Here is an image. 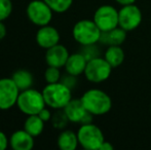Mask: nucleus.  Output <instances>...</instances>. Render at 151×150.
I'll use <instances>...</instances> for the list:
<instances>
[{
    "instance_id": "2",
    "label": "nucleus",
    "mask_w": 151,
    "mask_h": 150,
    "mask_svg": "<svg viewBox=\"0 0 151 150\" xmlns=\"http://www.w3.org/2000/svg\"><path fill=\"white\" fill-rule=\"evenodd\" d=\"M44 101L47 107L55 110H62L72 100V90L62 81L47 83L42 90Z\"/></svg>"
},
{
    "instance_id": "17",
    "label": "nucleus",
    "mask_w": 151,
    "mask_h": 150,
    "mask_svg": "<svg viewBox=\"0 0 151 150\" xmlns=\"http://www.w3.org/2000/svg\"><path fill=\"white\" fill-rule=\"evenodd\" d=\"M127 39V31L119 26L108 32H102L100 42L106 45H122Z\"/></svg>"
},
{
    "instance_id": "1",
    "label": "nucleus",
    "mask_w": 151,
    "mask_h": 150,
    "mask_svg": "<svg viewBox=\"0 0 151 150\" xmlns=\"http://www.w3.org/2000/svg\"><path fill=\"white\" fill-rule=\"evenodd\" d=\"M82 104L88 112L93 116L105 115L112 108V99L100 88H90L80 97Z\"/></svg>"
},
{
    "instance_id": "23",
    "label": "nucleus",
    "mask_w": 151,
    "mask_h": 150,
    "mask_svg": "<svg viewBox=\"0 0 151 150\" xmlns=\"http://www.w3.org/2000/svg\"><path fill=\"white\" fill-rule=\"evenodd\" d=\"M52 126H54V128H64L66 126H67V123L69 122V120H68L67 116H66L65 112H64V110L62 109L61 110H58V112H56L52 115Z\"/></svg>"
},
{
    "instance_id": "9",
    "label": "nucleus",
    "mask_w": 151,
    "mask_h": 150,
    "mask_svg": "<svg viewBox=\"0 0 151 150\" xmlns=\"http://www.w3.org/2000/svg\"><path fill=\"white\" fill-rule=\"evenodd\" d=\"M142 20V11L135 3L123 5L118 10V26L127 32L136 30L141 25Z\"/></svg>"
},
{
    "instance_id": "15",
    "label": "nucleus",
    "mask_w": 151,
    "mask_h": 150,
    "mask_svg": "<svg viewBox=\"0 0 151 150\" xmlns=\"http://www.w3.org/2000/svg\"><path fill=\"white\" fill-rule=\"evenodd\" d=\"M86 64H88L86 57L82 52H75L69 56L64 68L67 74L77 77L84 73Z\"/></svg>"
},
{
    "instance_id": "8",
    "label": "nucleus",
    "mask_w": 151,
    "mask_h": 150,
    "mask_svg": "<svg viewBox=\"0 0 151 150\" xmlns=\"http://www.w3.org/2000/svg\"><path fill=\"white\" fill-rule=\"evenodd\" d=\"M93 20L102 32H108L118 27V10L112 5L104 4L96 9Z\"/></svg>"
},
{
    "instance_id": "14",
    "label": "nucleus",
    "mask_w": 151,
    "mask_h": 150,
    "mask_svg": "<svg viewBox=\"0 0 151 150\" xmlns=\"http://www.w3.org/2000/svg\"><path fill=\"white\" fill-rule=\"evenodd\" d=\"M9 146L14 150H31L34 147V137L24 128L17 130L10 135Z\"/></svg>"
},
{
    "instance_id": "30",
    "label": "nucleus",
    "mask_w": 151,
    "mask_h": 150,
    "mask_svg": "<svg viewBox=\"0 0 151 150\" xmlns=\"http://www.w3.org/2000/svg\"><path fill=\"white\" fill-rule=\"evenodd\" d=\"M137 0H115V2H117L119 5H129V4H134Z\"/></svg>"
},
{
    "instance_id": "4",
    "label": "nucleus",
    "mask_w": 151,
    "mask_h": 150,
    "mask_svg": "<svg viewBox=\"0 0 151 150\" xmlns=\"http://www.w3.org/2000/svg\"><path fill=\"white\" fill-rule=\"evenodd\" d=\"M17 107L25 115H35L46 107L42 92L30 88L22 90L19 95Z\"/></svg>"
},
{
    "instance_id": "27",
    "label": "nucleus",
    "mask_w": 151,
    "mask_h": 150,
    "mask_svg": "<svg viewBox=\"0 0 151 150\" xmlns=\"http://www.w3.org/2000/svg\"><path fill=\"white\" fill-rule=\"evenodd\" d=\"M61 81L63 82V83H65L66 85H68L72 90L76 84V76H72L70 74H67L66 77H64L63 79H61Z\"/></svg>"
},
{
    "instance_id": "11",
    "label": "nucleus",
    "mask_w": 151,
    "mask_h": 150,
    "mask_svg": "<svg viewBox=\"0 0 151 150\" xmlns=\"http://www.w3.org/2000/svg\"><path fill=\"white\" fill-rule=\"evenodd\" d=\"M69 122L73 123H88L93 122V116L86 111L80 99H72L63 109Z\"/></svg>"
},
{
    "instance_id": "28",
    "label": "nucleus",
    "mask_w": 151,
    "mask_h": 150,
    "mask_svg": "<svg viewBox=\"0 0 151 150\" xmlns=\"http://www.w3.org/2000/svg\"><path fill=\"white\" fill-rule=\"evenodd\" d=\"M6 33H7V30H6L5 25H4L3 22L0 21V40H2L6 36Z\"/></svg>"
},
{
    "instance_id": "29",
    "label": "nucleus",
    "mask_w": 151,
    "mask_h": 150,
    "mask_svg": "<svg viewBox=\"0 0 151 150\" xmlns=\"http://www.w3.org/2000/svg\"><path fill=\"white\" fill-rule=\"evenodd\" d=\"M114 146L111 144L110 142H108V141H104V143L102 144L101 148H100V150H113Z\"/></svg>"
},
{
    "instance_id": "20",
    "label": "nucleus",
    "mask_w": 151,
    "mask_h": 150,
    "mask_svg": "<svg viewBox=\"0 0 151 150\" xmlns=\"http://www.w3.org/2000/svg\"><path fill=\"white\" fill-rule=\"evenodd\" d=\"M12 78L14 79V81L16 82V84L18 85V88H20L21 92L32 88L33 82H34L33 74H32L30 71L25 70V69L17 70L16 72L12 73Z\"/></svg>"
},
{
    "instance_id": "10",
    "label": "nucleus",
    "mask_w": 151,
    "mask_h": 150,
    "mask_svg": "<svg viewBox=\"0 0 151 150\" xmlns=\"http://www.w3.org/2000/svg\"><path fill=\"white\" fill-rule=\"evenodd\" d=\"M21 90L12 77L0 78V110L6 111L17 106Z\"/></svg>"
},
{
    "instance_id": "13",
    "label": "nucleus",
    "mask_w": 151,
    "mask_h": 150,
    "mask_svg": "<svg viewBox=\"0 0 151 150\" xmlns=\"http://www.w3.org/2000/svg\"><path fill=\"white\" fill-rule=\"evenodd\" d=\"M70 54L68 48L63 44L58 43L57 45L46 50L45 52V62L47 66L63 68L69 58Z\"/></svg>"
},
{
    "instance_id": "22",
    "label": "nucleus",
    "mask_w": 151,
    "mask_h": 150,
    "mask_svg": "<svg viewBox=\"0 0 151 150\" xmlns=\"http://www.w3.org/2000/svg\"><path fill=\"white\" fill-rule=\"evenodd\" d=\"M44 80L46 83H56V82L61 81L62 74L60 68L57 67L48 66L44 71Z\"/></svg>"
},
{
    "instance_id": "6",
    "label": "nucleus",
    "mask_w": 151,
    "mask_h": 150,
    "mask_svg": "<svg viewBox=\"0 0 151 150\" xmlns=\"http://www.w3.org/2000/svg\"><path fill=\"white\" fill-rule=\"evenodd\" d=\"M112 66L102 57H95L88 61L84 76L90 82L93 83H101L110 77L112 73Z\"/></svg>"
},
{
    "instance_id": "16",
    "label": "nucleus",
    "mask_w": 151,
    "mask_h": 150,
    "mask_svg": "<svg viewBox=\"0 0 151 150\" xmlns=\"http://www.w3.org/2000/svg\"><path fill=\"white\" fill-rule=\"evenodd\" d=\"M57 145L61 150H75L79 145L77 133L72 130H63L57 138Z\"/></svg>"
},
{
    "instance_id": "5",
    "label": "nucleus",
    "mask_w": 151,
    "mask_h": 150,
    "mask_svg": "<svg viewBox=\"0 0 151 150\" xmlns=\"http://www.w3.org/2000/svg\"><path fill=\"white\" fill-rule=\"evenodd\" d=\"M77 137L79 145L86 150H100L105 141L103 131L93 122L80 124Z\"/></svg>"
},
{
    "instance_id": "12",
    "label": "nucleus",
    "mask_w": 151,
    "mask_h": 150,
    "mask_svg": "<svg viewBox=\"0 0 151 150\" xmlns=\"http://www.w3.org/2000/svg\"><path fill=\"white\" fill-rule=\"evenodd\" d=\"M35 40L38 46L44 50H48L60 43L61 35L56 27L52 25H46V26L39 27L36 32Z\"/></svg>"
},
{
    "instance_id": "25",
    "label": "nucleus",
    "mask_w": 151,
    "mask_h": 150,
    "mask_svg": "<svg viewBox=\"0 0 151 150\" xmlns=\"http://www.w3.org/2000/svg\"><path fill=\"white\" fill-rule=\"evenodd\" d=\"M38 115H39V117L41 118L44 122L50 121V120H52V114L50 110V107H47V106H46L45 108L42 109V110L38 113Z\"/></svg>"
},
{
    "instance_id": "21",
    "label": "nucleus",
    "mask_w": 151,
    "mask_h": 150,
    "mask_svg": "<svg viewBox=\"0 0 151 150\" xmlns=\"http://www.w3.org/2000/svg\"><path fill=\"white\" fill-rule=\"evenodd\" d=\"M44 1L56 14H64L68 11L73 4V0H44Z\"/></svg>"
},
{
    "instance_id": "26",
    "label": "nucleus",
    "mask_w": 151,
    "mask_h": 150,
    "mask_svg": "<svg viewBox=\"0 0 151 150\" xmlns=\"http://www.w3.org/2000/svg\"><path fill=\"white\" fill-rule=\"evenodd\" d=\"M9 146V138L2 131H0V150H5Z\"/></svg>"
},
{
    "instance_id": "24",
    "label": "nucleus",
    "mask_w": 151,
    "mask_h": 150,
    "mask_svg": "<svg viewBox=\"0 0 151 150\" xmlns=\"http://www.w3.org/2000/svg\"><path fill=\"white\" fill-rule=\"evenodd\" d=\"M12 12V0H0V21L4 22L10 17Z\"/></svg>"
},
{
    "instance_id": "19",
    "label": "nucleus",
    "mask_w": 151,
    "mask_h": 150,
    "mask_svg": "<svg viewBox=\"0 0 151 150\" xmlns=\"http://www.w3.org/2000/svg\"><path fill=\"white\" fill-rule=\"evenodd\" d=\"M44 123L45 122L39 117L38 114L35 115L27 116L26 120L24 122V130L27 131L31 136L34 138L40 136L44 130Z\"/></svg>"
},
{
    "instance_id": "18",
    "label": "nucleus",
    "mask_w": 151,
    "mask_h": 150,
    "mask_svg": "<svg viewBox=\"0 0 151 150\" xmlns=\"http://www.w3.org/2000/svg\"><path fill=\"white\" fill-rule=\"evenodd\" d=\"M104 58L111 65L112 68H117L124 62L125 54L121 45H108Z\"/></svg>"
},
{
    "instance_id": "31",
    "label": "nucleus",
    "mask_w": 151,
    "mask_h": 150,
    "mask_svg": "<svg viewBox=\"0 0 151 150\" xmlns=\"http://www.w3.org/2000/svg\"><path fill=\"white\" fill-rule=\"evenodd\" d=\"M149 108H150V114H151V103H150V107H149Z\"/></svg>"
},
{
    "instance_id": "7",
    "label": "nucleus",
    "mask_w": 151,
    "mask_h": 150,
    "mask_svg": "<svg viewBox=\"0 0 151 150\" xmlns=\"http://www.w3.org/2000/svg\"><path fill=\"white\" fill-rule=\"evenodd\" d=\"M26 14L32 24L42 27L50 24L54 11L44 0H32L27 5Z\"/></svg>"
},
{
    "instance_id": "3",
    "label": "nucleus",
    "mask_w": 151,
    "mask_h": 150,
    "mask_svg": "<svg viewBox=\"0 0 151 150\" xmlns=\"http://www.w3.org/2000/svg\"><path fill=\"white\" fill-rule=\"evenodd\" d=\"M102 31L93 20L83 19L75 23L72 28V36L77 43L82 46L93 45L100 42Z\"/></svg>"
}]
</instances>
